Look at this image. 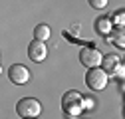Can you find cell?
<instances>
[{
	"label": "cell",
	"instance_id": "obj_12",
	"mask_svg": "<svg viewBox=\"0 0 125 119\" xmlns=\"http://www.w3.org/2000/svg\"><path fill=\"white\" fill-rule=\"evenodd\" d=\"M109 20H111V24H117V28H119V26H123V20H125V14H123V10H119V12L115 14V16H111Z\"/></svg>",
	"mask_w": 125,
	"mask_h": 119
},
{
	"label": "cell",
	"instance_id": "obj_1",
	"mask_svg": "<svg viewBox=\"0 0 125 119\" xmlns=\"http://www.w3.org/2000/svg\"><path fill=\"white\" fill-rule=\"evenodd\" d=\"M62 107H64V113L72 119L80 117L83 113V95L75 89H70V91L64 93L62 97Z\"/></svg>",
	"mask_w": 125,
	"mask_h": 119
},
{
	"label": "cell",
	"instance_id": "obj_10",
	"mask_svg": "<svg viewBox=\"0 0 125 119\" xmlns=\"http://www.w3.org/2000/svg\"><path fill=\"white\" fill-rule=\"evenodd\" d=\"M109 42H113L115 46H119V48H125V32H123V26H119L115 32H111Z\"/></svg>",
	"mask_w": 125,
	"mask_h": 119
},
{
	"label": "cell",
	"instance_id": "obj_13",
	"mask_svg": "<svg viewBox=\"0 0 125 119\" xmlns=\"http://www.w3.org/2000/svg\"><path fill=\"white\" fill-rule=\"evenodd\" d=\"M95 109V99L93 97H83V111H93Z\"/></svg>",
	"mask_w": 125,
	"mask_h": 119
},
{
	"label": "cell",
	"instance_id": "obj_15",
	"mask_svg": "<svg viewBox=\"0 0 125 119\" xmlns=\"http://www.w3.org/2000/svg\"><path fill=\"white\" fill-rule=\"evenodd\" d=\"M0 73H2V68H0Z\"/></svg>",
	"mask_w": 125,
	"mask_h": 119
},
{
	"label": "cell",
	"instance_id": "obj_7",
	"mask_svg": "<svg viewBox=\"0 0 125 119\" xmlns=\"http://www.w3.org/2000/svg\"><path fill=\"white\" fill-rule=\"evenodd\" d=\"M119 64H121V62H119V56H115V54H107V56L101 58V66H103L101 69H105L107 73H111Z\"/></svg>",
	"mask_w": 125,
	"mask_h": 119
},
{
	"label": "cell",
	"instance_id": "obj_9",
	"mask_svg": "<svg viewBox=\"0 0 125 119\" xmlns=\"http://www.w3.org/2000/svg\"><path fill=\"white\" fill-rule=\"evenodd\" d=\"M50 34H52V30L48 24H40L34 28V40L38 42H46V40H50Z\"/></svg>",
	"mask_w": 125,
	"mask_h": 119
},
{
	"label": "cell",
	"instance_id": "obj_5",
	"mask_svg": "<svg viewBox=\"0 0 125 119\" xmlns=\"http://www.w3.org/2000/svg\"><path fill=\"white\" fill-rule=\"evenodd\" d=\"M8 78H10L12 83L24 85V83H28V79H30V69H28L26 66H22V64H14V66H10V69H8Z\"/></svg>",
	"mask_w": 125,
	"mask_h": 119
},
{
	"label": "cell",
	"instance_id": "obj_11",
	"mask_svg": "<svg viewBox=\"0 0 125 119\" xmlns=\"http://www.w3.org/2000/svg\"><path fill=\"white\" fill-rule=\"evenodd\" d=\"M87 2H89L91 8H95V10H103V8L107 6L109 0H87Z\"/></svg>",
	"mask_w": 125,
	"mask_h": 119
},
{
	"label": "cell",
	"instance_id": "obj_2",
	"mask_svg": "<svg viewBox=\"0 0 125 119\" xmlns=\"http://www.w3.org/2000/svg\"><path fill=\"white\" fill-rule=\"evenodd\" d=\"M85 83L91 91H103L109 83V73L105 69H101V66L99 68H89L87 73H85Z\"/></svg>",
	"mask_w": 125,
	"mask_h": 119
},
{
	"label": "cell",
	"instance_id": "obj_14",
	"mask_svg": "<svg viewBox=\"0 0 125 119\" xmlns=\"http://www.w3.org/2000/svg\"><path fill=\"white\" fill-rule=\"evenodd\" d=\"M123 71H125V69H123V66L119 64V66H117V68H115V69H113L111 73H113V76H115V78H123Z\"/></svg>",
	"mask_w": 125,
	"mask_h": 119
},
{
	"label": "cell",
	"instance_id": "obj_6",
	"mask_svg": "<svg viewBox=\"0 0 125 119\" xmlns=\"http://www.w3.org/2000/svg\"><path fill=\"white\" fill-rule=\"evenodd\" d=\"M28 56H30V60H32V62H44L46 56H48V48H46L44 42L34 40V42L28 46Z\"/></svg>",
	"mask_w": 125,
	"mask_h": 119
},
{
	"label": "cell",
	"instance_id": "obj_4",
	"mask_svg": "<svg viewBox=\"0 0 125 119\" xmlns=\"http://www.w3.org/2000/svg\"><path fill=\"white\" fill-rule=\"evenodd\" d=\"M101 58H103V54L95 48V46H85V48H82V52H80V62L89 69V68H99L101 66Z\"/></svg>",
	"mask_w": 125,
	"mask_h": 119
},
{
	"label": "cell",
	"instance_id": "obj_3",
	"mask_svg": "<svg viewBox=\"0 0 125 119\" xmlns=\"http://www.w3.org/2000/svg\"><path fill=\"white\" fill-rule=\"evenodd\" d=\"M16 113L24 119H36L40 113H42V103L34 97H24L18 101L16 105Z\"/></svg>",
	"mask_w": 125,
	"mask_h": 119
},
{
	"label": "cell",
	"instance_id": "obj_8",
	"mask_svg": "<svg viewBox=\"0 0 125 119\" xmlns=\"http://www.w3.org/2000/svg\"><path fill=\"white\" fill-rule=\"evenodd\" d=\"M95 30H97L99 34H103V36H109V34L113 32V24H111V20H109V18L101 16V18L95 20Z\"/></svg>",
	"mask_w": 125,
	"mask_h": 119
}]
</instances>
